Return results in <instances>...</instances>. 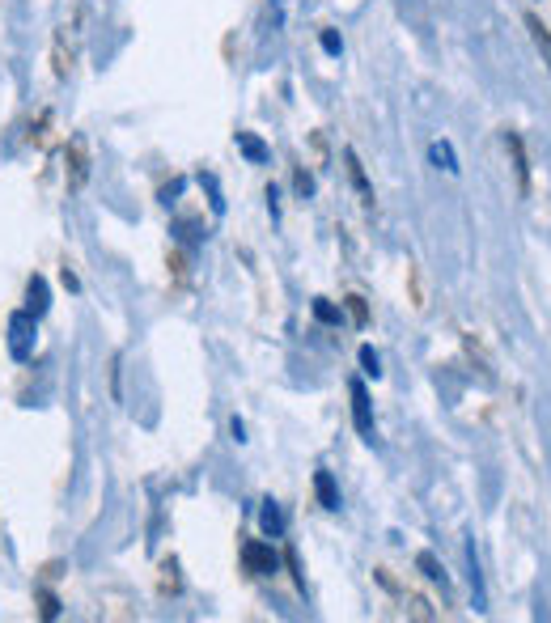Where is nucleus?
<instances>
[{
	"label": "nucleus",
	"mask_w": 551,
	"mask_h": 623,
	"mask_svg": "<svg viewBox=\"0 0 551 623\" xmlns=\"http://www.w3.org/2000/svg\"><path fill=\"white\" fill-rule=\"evenodd\" d=\"M34 340H39V318H34L30 310H17L9 318V356L13 361H30Z\"/></svg>",
	"instance_id": "obj_1"
},
{
	"label": "nucleus",
	"mask_w": 551,
	"mask_h": 623,
	"mask_svg": "<svg viewBox=\"0 0 551 623\" xmlns=\"http://www.w3.org/2000/svg\"><path fill=\"white\" fill-rule=\"evenodd\" d=\"M64 162H68V191H81L85 178H90V153H85V136H73V140H68Z\"/></svg>",
	"instance_id": "obj_2"
},
{
	"label": "nucleus",
	"mask_w": 551,
	"mask_h": 623,
	"mask_svg": "<svg viewBox=\"0 0 551 623\" xmlns=\"http://www.w3.org/2000/svg\"><path fill=\"white\" fill-rule=\"evenodd\" d=\"M242 564L251 568V573H259V577H272L276 568H280V556L272 551V543H259V539H251L242 547Z\"/></svg>",
	"instance_id": "obj_3"
},
{
	"label": "nucleus",
	"mask_w": 551,
	"mask_h": 623,
	"mask_svg": "<svg viewBox=\"0 0 551 623\" xmlns=\"http://www.w3.org/2000/svg\"><path fill=\"white\" fill-rule=\"evenodd\" d=\"M348 395H352V420H357V433L365 441H373V407H369V390L361 378L348 382Z\"/></svg>",
	"instance_id": "obj_4"
},
{
	"label": "nucleus",
	"mask_w": 551,
	"mask_h": 623,
	"mask_svg": "<svg viewBox=\"0 0 551 623\" xmlns=\"http://www.w3.org/2000/svg\"><path fill=\"white\" fill-rule=\"evenodd\" d=\"M47 306H51L47 280H43V276H30V284H26V310H30L34 318H43V314H47Z\"/></svg>",
	"instance_id": "obj_5"
},
{
	"label": "nucleus",
	"mask_w": 551,
	"mask_h": 623,
	"mask_svg": "<svg viewBox=\"0 0 551 623\" xmlns=\"http://www.w3.org/2000/svg\"><path fill=\"white\" fill-rule=\"evenodd\" d=\"M314 492H318V505L323 509H340V488H335V479H331V471H314Z\"/></svg>",
	"instance_id": "obj_6"
},
{
	"label": "nucleus",
	"mask_w": 551,
	"mask_h": 623,
	"mask_svg": "<svg viewBox=\"0 0 551 623\" xmlns=\"http://www.w3.org/2000/svg\"><path fill=\"white\" fill-rule=\"evenodd\" d=\"M467 573H471V602H475V611H488V598H484V577H479V556H475V543H467Z\"/></svg>",
	"instance_id": "obj_7"
},
{
	"label": "nucleus",
	"mask_w": 551,
	"mask_h": 623,
	"mask_svg": "<svg viewBox=\"0 0 551 623\" xmlns=\"http://www.w3.org/2000/svg\"><path fill=\"white\" fill-rule=\"evenodd\" d=\"M238 149H242V157H246V162H255V166H263V162H268V157H272V149L263 145V140H259L255 132H238Z\"/></svg>",
	"instance_id": "obj_8"
},
{
	"label": "nucleus",
	"mask_w": 551,
	"mask_h": 623,
	"mask_svg": "<svg viewBox=\"0 0 551 623\" xmlns=\"http://www.w3.org/2000/svg\"><path fill=\"white\" fill-rule=\"evenodd\" d=\"M259 526H263V534L280 539V534H284V509H280L276 501H263V509H259Z\"/></svg>",
	"instance_id": "obj_9"
},
{
	"label": "nucleus",
	"mask_w": 551,
	"mask_h": 623,
	"mask_svg": "<svg viewBox=\"0 0 551 623\" xmlns=\"http://www.w3.org/2000/svg\"><path fill=\"white\" fill-rule=\"evenodd\" d=\"M429 162L437 170H446V174H458V157L450 149V140H433V145H429Z\"/></svg>",
	"instance_id": "obj_10"
},
{
	"label": "nucleus",
	"mask_w": 551,
	"mask_h": 623,
	"mask_svg": "<svg viewBox=\"0 0 551 623\" xmlns=\"http://www.w3.org/2000/svg\"><path fill=\"white\" fill-rule=\"evenodd\" d=\"M526 30H530V39H535L539 56H543L547 73H551V30H543V22H539V17H526Z\"/></svg>",
	"instance_id": "obj_11"
},
{
	"label": "nucleus",
	"mask_w": 551,
	"mask_h": 623,
	"mask_svg": "<svg viewBox=\"0 0 551 623\" xmlns=\"http://www.w3.org/2000/svg\"><path fill=\"white\" fill-rule=\"evenodd\" d=\"M200 187L208 191L212 217H225V195H221V183H217V174H212V170H204V174H200Z\"/></svg>",
	"instance_id": "obj_12"
},
{
	"label": "nucleus",
	"mask_w": 551,
	"mask_h": 623,
	"mask_svg": "<svg viewBox=\"0 0 551 623\" xmlns=\"http://www.w3.org/2000/svg\"><path fill=\"white\" fill-rule=\"evenodd\" d=\"M344 162H348V174H352V183H357V191L365 195V200H373V187H369V178H365V166H361V157L357 153H344Z\"/></svg>",
	"instance_id": "obj_13"
},
{
	"label": "nucleus",
	"mask_w": 551,
	"mask_h": 623,
	"mask_svg": "<svg viewBox=\"0 0 551 623\" xmlns=\"http://www.w3.org/2000/svg\"><path fill=\"white\" fill-rule=\"evenodd\" d=\"M416 564H420V573H424V577H429V581H437V585H446V568H441V564H437V556H433V551H420V556H416Z\"/></svg>",
	"instance_id": "obj_14"
},
{
	"label": "nucleus",
	"mask_w": 551,
	"mask_h": 623,
	"mask_svg": "<svg viewBox=\"0 0 551 623\" xmlns=\"http://www.w3.org/2000/svg\"><path fill=\"white\" fill-rule=\"evenodd\" d=\"M509 149H513V162H518V183H522V191H530V166H526L522 140H518V136H509Z\"/></svg>",
	"instance_id": "obj_15"
},
{
	"label": "nucleus",
	"mask_w": 551,
	"mask_h": 623,
	"mask_svg": "<svg viewBox=\"0 0 551 623\" xmlns=\"http://www.w3.org/2000/svg\"><path fill=\"white\" fill-rule=\"evenodd\" d=\"M174 234H179L183 246H195V242L204 238V225L200 221H179V225H174Z\"/></svg>",
	"instance_id": "obj_16"
},
{
	"label": "nucleus",
	"mask_w": 551,
	"mask_h": 623,
	"mask_svg": "<svg viewBox=\"0 0 551 623\" xmlns=\"http://www.w3.org/2000/svg\"><path fill=\"white\" fill-rule=\"evenodd\" d=\"M314 318H318V323H327V327H335V323H340V310H335L331 301L318 297V301H314Z\"/></svg>",
	"instance_id": "obj_17"
},
{
	"label": "nucleus",
	"mask_w": 551,
	"mask_h": 623,
	"mask_svg": "<svg viewBox=\"0 0 551 623\" xmlns=\"http://www.w3.org/2000/svg\"><path fill=\"white\" fill-rule=\"evenodd\" d=\"M361 365H365V373H369V378H382V356L373 352L369 344L361 348Z\"/></svg>",
	"instance_id": "obj_18"
},
{
	"label": "nucleus",
	"mask_w": 551,
	"mask_h": 623,
	"mask_svg": "<svg viewBox=\"0 0 551 623\" xmlns=\"http://www.w3.org/2000/svg\"><path fill=\"white\" fill-rule=\"evenodd\" d=\"M318 43H323L327 56H344V39L335 30H323V34H318Z\"/></svg>",
	"instance_id": "obj_19"
},
{
	"label": "nucleus",
	"mask_w": 551,
	"mask_h": 623,
	"mask_svg": "<svg viewBox=\"0 0 551 623\" xmlns=\"http://www.w3.org/2000/svg\"><path fill=\"white\" fill-rule=\"evenodd\" d=\"M183 187H187V178H174L170 187H162V195H157V200H162V204L170 208V204H174V200H179V195H183Z\"/></svg>",
	"instance_id": "obj_20"
},
{
	"label": "nucleus",
	"mask_w": 551,
	"mask_h": 623,
	"mask_svg": "<svg viewBox=\"0 0 551 623\" xmlns=\"http://www.w3.org/2000/svg\"><path fill=\"white\" fill-rule=\"evenodd\" d=\"M348 314H352V323H357V327L369 323V310H365V301H361V297H348Z\"/></svg>",
	"instance_id": "obj_21"
},
{
	"label": "nucleus",
	"mask_w": 551,
	"mask_h": 623,
	"mask_svg": "<svg viewBox=\"0 0 551 623\" xmlns=\"http://www.w3.org/2000/svg\"><path fill=\"white\" fill-rule=\"evenodd\" d=\"M293 187H297V195H314V178H310L306 170H297V178H293Z\"/></svg>",
	"instance_id": "obj_22"
},
{
	"label": "nucleus",
	"mask_w": 551,
	"mask_h": 623,
	"mask_svg": "<svg viewBox=\"0 0 551 623\" xmlns=\"http://www.w3.org/2000/svg\"><path fill=\"white\" fill-rule=\"evenodd\" d=\"M60 615V602H56V594H43V619H56Z\"/></svg>",
	"instance_id": "obj_23"
},
{
	"label": "nucleus",
	"mask_w": 551,
	"mask_h": 623,
	"mask_svg": "<svg viewBox=\"0 0 551 623\" xmlns=\"http://www.w3.org/2000/svg\"><path fill=\"white\" fill-rule=\"evenodd\" d=\"M229 433H234V441H246V424L234 416V424H229Z\"/></svg>",
	"instance_id": "obj_24"
}]
</instances>
